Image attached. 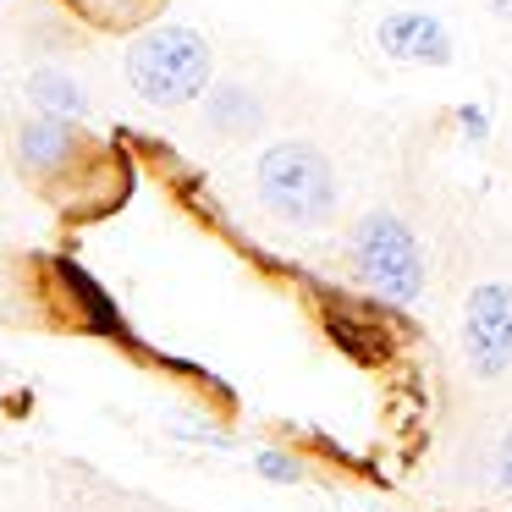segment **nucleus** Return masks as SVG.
<instances>
[{
    "mask_svg": "<svg viewBox=\"0 0 512 512\" xmlns=\"http://www.w3.org/2000/svg\"><path fill=\"white\" fill-rule=\"evenodd\" d=\"M254 193L281 226H298V232H320L342 210V182H336L331 155L309 138L270 144L254 166Z\"/></svg>",
    "mask_w": 512,
    "mask_h": 512,
    "instance_id": "f257e3e1",
    "label": "nucleus"
},
{
    "mask_svg": "<svg viewBox=\"0 0 512 512\" xmlns=\"http://www.w3.org/2000/svg\"><path fill=\"white\" fill-rule=\"evenodd\" d=\"M210 39L188 23H160L144 28V34L127 45V83L144 105H160V111H177V105L204 100L210 89Z\"/></svg>",
    "mask_w": 512,
    "mask_h": 512,
    "instance_id": "f03ea898",
    "label": "nucleus"
},
{
    "mask_svg": "<svg viewBox=\"0 0 512 512\" xmlns=\"http://www.w3.org/2000/svg\"><path fill=\"white\" fill-rule=\"evenodd\" d=\"M347 254H353V276L364 281L375 298L397 303V309H408V303L424 298V281H430L424 248H419V237L408 232V221H397L391 210H369L364 221L353 226V237H347Z\"/></svg>",
    "mask_w": 512,
    "mask_h": 512,
    "instance_id": "7ed1b4c3",
    "label": "nucleus"
},
{
    "mask_svg": "<svg viewBox=\"0 0 512 512\" xmlns=\"http://www.w3.org/2000/svg\"><path fill=\"white\" fill-rule=\"evenodd\" d=\"M463 364L479 380L512 375V281H479L463 298Z\"/></svg>",
    "mask_w": 512,
    "mask_h": 512,
    "instance_id": "20e7f679",
    "label": "nucleus"
},
{
    "mask_svg": "<svg viewBox=\"0 0 512 512\" xmlns=\"http://www.w3.org/2000/svg\"><path fill=\"white\" fill-rule=\"evenodd\" d=\"M375 50L397 67H452V34L435 12H419V6H397L375 23Z\"/></svg>",
    "mask_w": 512,
    "mask_h": 512,
    "instance_id": "39448f33",
    "label": "nucleus"
},
{
    "mask_svg": "<svg viewBox=\"0 0 512 512\" xmlns=\"http://www.w3.org/2000/svg\"><path fill=\"white\" fill-rule=\"evenodd\" d=\"M204 127L221 138H254L265 127V100L248 83H210L204 89Z\"/></svg>",
    "mask_w": 512,
    "mask_h": 512,
    "instance_id": "423d86ee",
    "label": "nucleus"
},
{
    "mask_svg": "<svg viewBox=\"0 0 512 512\" xmlns=\"http://www.w3.org/2000/svg\"><path fill=\"white\" fill-rule=\"evenodd\" d=\"M72 149H78V127L72 122H50V116H34V122L17 127V160H23L28 171H61L72 160Z\"/></svg>",
    "mask_w": 512,
    "mask_h": 512,
    "instance_id": "0eeeda50",
    "label": "nucleus"
},
{
    "mask_svg": "<svg viewBox=\"0 0 512 512\" xmlns=\"http://www.w3.org/2000/svg\"><path fill=\"white\" fill-rule=\"evenodd\" d=\"M28 100H34L39 116H50V122H78V116H89L83 83L67 78V72H56V67H39L34 78H28Z\"/></svg>",
    "mask_w": 512,
    "mask_h": 512,
    "instance_id": "6e6552de",
    "label": "nucleus"
},
{
    "mask_svg": "<svg viewBox=\"0 0 512 512\" xmlns=\"http://www.w3.org/2000/svg\"><path fill=\"white\" fill-rule=\"evenodd\" d=\"M254 463H259V474H265V479H276V485H298V479H303V468L292 463L287 452H259Z\"/></svg>",
    "mask_w": 512,
    "mask_h": 512,
    "instance_id": "1a4fd4ad",
    "label": "nucleus"
},
{
    "mask_svg": "<svg viewBox=\"0 0 512 512\" xmlns=\"http://www.w3.org/2000/svg\"><path fill=\"white\" fill-rule=\"evenodd\" d=\"M490 485H496V490H507V496H512V430L501 435V441H496V452H490Z\"/></svg>",
    "mask_w": 512,
    "mask_h": 512,
    "instance_id": "9d476101",
    "label": "nucleus"
},
{
    "mask_svg": "<svg viewBox=\"0 0 512 512\" xmlns=\"http://www.w3.org/2000/svg\"><path fill=\"white\" fill-rule=\"evenodd\" d=\"M457 122H463V133L474 138V144L490 133V116H485V105H463V111H457Z\"/></svg>",
    "mask_w": 512,
    "mask_h": 512,
    "instance_id": "9b49d317",
    "label": "nucleus"
},
{
    "mask_svg": "<svg viewBox=\"0 0 512 512\" xmlns=\"http://www.w3.org/2000/svg\"><path fill=\"white\" fill-rule=\"evenodd\" d=\"M490 17H501V23H512V0H485Z\"/></svg>",
    "mask_w": 512,
    "mask_h": 512,
    "instance_id": "f8f14e48",
    "label": "nucleus"
}]
</instances>
